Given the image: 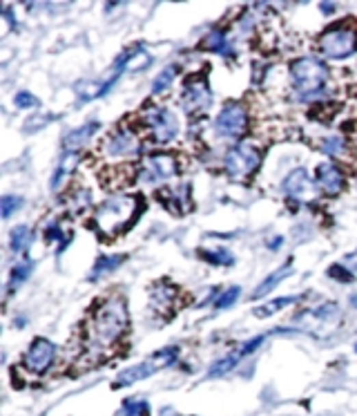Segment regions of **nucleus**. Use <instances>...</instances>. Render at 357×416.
<instances>
[{
	"label": "nucleus",
	"mask_w": 357,
	"mask_h": 416,
	"mask_svg": "<svg viewBox=\"0 0 357 416\" xmlns=\"http://www.w3.org/2000/svg\"><path fill=\"white\" fill-rule=\"evenodd\" d=\"M130 316H127V304L123 298H107L101 300L92 309L88 325H85V356H101L112 350L116 343L127 334Z\"/></svg>",
	"instance_id": "obj_1"
},
{
	"label": "nucleus",
	"mask_w": 357,
	"mask_h": 416,
	"mask_svg": "<svg viewBox=\"0 0 357 416\" xmlns=\"http://www.w3.org/2000/svg\"><path fill=\"white\" fill-rule=\"evenodd\" d=\"M143 208H146V201L139 195H114L94 210L92 226L103 240H114L137 222Z\"/></svg>",
	"instance_id": "obj_2"
},
{
	"label": "nucleus",
	"mask_w": 357,
	"mask_h": 416,
	"mask_svg": "<svg viewBox=\"0 0 357 416\" xmlns=\"http://www.w3.org/2000/svg\"><path fill=\"white\" fill-rule=\"evenodd\" d=\"M293 92L300 101H319L326 95L328 67L315 56L297 58L291 65Z\"/></svg>",
	"instance_id": "obj_3"
},
{
	"label": "nucleus",
	"mask_w": 357,
	"mask_h": 416,
	"mask_svg": "<svg viewBox=\"0 0 357 416\" xmlns=\"http://www.w3.org/2000/svg\"><path fill=\"white\" fill-rule=\"evenodd\" d=\"M141 123L146 125L148 139L155 146H168L178 137V119L166 106H146L141 112Z\"/></svg>",
	"instance_id": "obj_4"
},
{
	"label": "nucleus",
	"mask_w": 357,
	"mask_h": 416,
	"mask_svg": "<svg viewBox=\"0 0 357 416\" xmlns=\"http://www.w3.org/2000/svg\"><path fill=\"white\" fill-rule=\"evenodd\" d=\"M317 52L328 61H342L357 52V27L353 23H339L326 29L317 40Z\"/></svg>",
	"instance_id": "obj_5"
},
{
	"label": "nucleus",
	"mask_w": 357,
	"mask_h": 416,
	"mask_svg": "<svg viewBox=\"0 0 357 416\" xmlns=\"http://www.w3.org/2000/svg\"><path fill=\"white\" fill-rule=\"evenodd\" d=\"M176 358H178V347H163L161 352L152 354L148 360L132 365V367H127L125 371L118 374L116 380H114V389L130 387V385L139 383V380H143V378H150L157 369L170 367L172 363H176Z\"/></svg>",
	"instance_id": "obj_6"
},
{
	"label": "nucleus",
	"mask_w": 357,
	"mask_h": 416,
	"mask_svg": "<svg viewBox=\"0 0 357 416\" xmlns=\"http://www.w3.org/2000/svg\"><path fill=\"white\" fill-rule=\"evenodd\" d=\"M261 152L250 143H239L224 155V171L235 182H246L259 171Z\"/></svg>",
	"instance_id": "obj_7"
},
{
	"label": "nucleus",
	"mask_w": 357,
	"mask_h": 416,
	"mask_svg": "<svg viewBox=\"0 0 357 416\" xmlns=\"http://www.w3.org/2000/svg\"><path fill=\"white\" fill-rule=\"evenodd\" d=\"M143 150V141L137 132L127 125L116 128L109 137L103 141V155L107 159H118V161H130L137 159Z\"/></svg>",
	"instance_id": "obj_8"
},
{
	"label": "nucleus",
	"mask_w": 357,
	"mask_h": 416,
	"mask_svg": "<svg viewBox=\"0 0 357 416\" xmlns=\"http://www.w3.org/2000/svg\"><path fill=\"white\" fill-rule=\"evenodd\" d=\"M248 125H250L248 110H246V106L237 103V101L226 103L215 119V132L226 139H239L248 130Z\"/></svg>",
	"instance_id": "obj_9"
},
{
	"label": "nucleus",
	"mask_w": 357,
	"mask_h": 416,
	"mask_svg": "<svg viewBox=\"0 0 357 416\" xmlns=\"http://www.w3.org/2000/svg\"><path fill=\"white\" fill-rule=\"evenodd\" d=\"M181 108L188 114H203L212 103V92L208 86V79L203 74H192L190 79H185L183 90H181Z\"/></svg>",
	"instance_id": "obj_10"
},
{
	"label": "nucleus",
	"mask_w": 357,
	"mask_h": 416,
	"mask_svg": "<svg viewBox=\"0 0 357 416\" xmlns=\"http://www.w3.org/2000/svg\"><path fill=\"white\" fill-rule=\"evenodd\" d=\"M178 175V161L174 155H168V152H159V155H150L143 161L141 168V182L157 186V184H166L170 180H174Z\"/></svg>",
	"instance_id": "obj_11"
},
{
	"label": "nucleus",
	"mask_w": 357,
	"mask_h": 416,
	"mask_svg": "<svg viewBox=\"0 0 357 416\" xmlns=\"http://www.w3.org/2000/svg\"><path fill=\"white\" fill-rule=\"evenodd\" d=\"M56 354H58V350L52 341H47V338H36L23 356V367L29 374H34V376H42V374H47L52 369V365L56 363Z\"/></svg>",
	"instance_id": "obj_12"
},
{
	"label": "nucleus",
	"mask_w": 357,
	"mask_h": 416,
	"mask_svg": "<svg viewBox=\"0 0 357 416\" xmlns=\"http://www.w3.org/2000/svg\"><path fill=\"white\" fill-rule=\"evenodd\" d=\"M284 195L297 204H310L317 199V182H313L306 168H295L286 175L282 184Z\"/></svg>",
	"instance_id": "obj_13"
},
{
	"label": "nucleus",
	"mask_w": 357,
	"mask_h": 416,
	"mask_svg": "<svg viewBox=\"0 0 357 416\" xmlns=\"http://www.w3.org/2000/svg\"><path fill=\"white\" fill-rule=\"evenodd\" d=\"M263 338H266V336H254V338H250V341H246L239 347V350L226 354L224 358H219L217 363H212L210 369H208V376L210 378H217V376H224V374H228V371H233L243 358H248L250 354H254V352L259 350V347L263 345Z\"/></svg>",
	"instance_id": "obj_14"
},
{
	"label": "nucleus",
	"mask_w": 357,
	"mask_h": 416,
	"mask_svg": "<svg viewBox=\"0 0 357 416\" xmlns=\"http://www.w3.org/2000/svg\"><path fill=\"white\" fill-rule=\"evenodd\" d=\"M159 201L163 204L166 210H170L172 215H185L190 213L194 201H192V191L190 184H178L174 188H166L159 193Z\"/></svg>",
	"instance_id": "obj_15"
},
{
	"label": "nucleus",
	"mask_w": 357,
	"mask_h": 416,
	"mask_svg": "<svg viewBox=\"0 0 357 416\" xmlns=\"http://www.w3.org/2000/svg\"><path fill=\"white\" fill-rule=\"evenodd\" d=\"M176 298H178L176 286H172L170 282H157L150 289V307L155 309L159 316L168 318L176 307Z\"/></svg>",
	"instance_id": "obj_16"
},
{
	"label": "nucleus",
	"mask_w": 357,
	"mask_h": 416,
	"mask_svg": "<svg viewBox=\"0 0 357 416\" xmlns=\"http://www.w3.org/2000/svg\"><path fill=\"white\" fill-rule=\"evenodd\" d=\"M317 186L328 197H335V195L344 191V173L335 164L324 161V164L317 166Z\"/></svg>",
	"instance_id": "obj_17"
},
{
	"label": "nucleus",
	"mask_w": 357,
	"mask_h": 416,
	"mask_svg": "<svg viewBox=\"0 0 357 416\" xmlns=\"http://www.w3.org/2000/svg\"><path fill=\"white\" fill-rule=\"evenodd\" d=\"M101 130V123L98 121H90V123H83L81 128H74L70 130L63 137V152H81L83 146L94 139V134Z\"/></svg>",
	"instance_id": "obj_18"
},
{
	"label": "nucleus",
	"mask_w": 357,
	"mask_h": 416,
	"mask_svg": "<svg viewBox=\"0 0 357 416\" xmlns=\"http://www.w3.org/2000/svg\"><path fill=\"white\" fill-rule=\"evenodd\" d=\"M79 161H81V152H63L61 159H58L56 171L52 175V182H49V188H52V191L61 188V186L72 177V173L76 171Z\"/></svg>",
	"instance_id": "obj_19"
},
{
	"label": "nucleus",
	"mask_w": 357,
	"mask_h": 416,
	"mask_svg": "<svg viewBox=\"0 0 357 416\" xmlns=\"http://www.w3.org/2000/svg\"><path fill=\"white\" fill-rule=\"evenodd\" d=\"M201 47L208 49V52L221 54V56H233V54H235V47H233V43H230V38H228L221 29H212L208 36L203 38Z\"/></svg>",
	"instance_id": "obj_20"
},
{
	"label": "nucleus",
	"mask_w": 357,
	"mask_h": 416,
	"mask_svg": "<svg viewBox=\"0 0 357 416\" xmlns=\"http://www.w3.org/2000/svg\"><path fill=\"white\" fill-rule=\"evenodd\" d=\"M291 273H293V262L288 260L284 267H279L277 271H273V273H270L257 289H254V291H252V300H259V298H263V295H268L279 282H282L284 278H288Z\"/></svg>",
	"instance_id": "obj_21"
},
{
	"label": "nucleus",
	"mask_w": 357,
	"mask_h": 416,
	"mask_svg": "<svg viewBox=\"0 0 357 416\" xmlns=\"http://www.w3.org/2000/svg\"><path fill=\"white\" fill-rule=\"evenodd\" d=\"M125 262V256L123 253H116V256H101L94 267H92V273H90V280L92 282H98L101 278H105L109 273H114V271L121 267Z\"/></svg>",
	"instance_id": "obj_22"
},
{
	"label": "nucleus",
	"mask_w": 357,
	"mask_h": 416,
	"mask_svg": "<svg viewBox=\"0 0 357 416\" xmlns=\"http://www.w3.org/2000/svg\"><path fill=\"white\" fill-rule=\"evenodd\" d=\"M339 316H342V309H339L337 302H324L317 309H310V311L302 313V318H313L315 322H319V325H326V322H335Z\"/></svg>",
	"instance_id": "obj_23"
},
{
	"label": "nucleus",
	"mask_w": 357,
	"mask_h": 416,
	"mask_svg": "<svg viewBox=\"0 0 357 416\" xmlns=\"http://www.w3.org/2000/svg\"><path fill=\"white\" fill-rule=\"evenodd\" d=\"M300 300H302V295H286V298H275V300H270L266 304H261V307H257L252 313L257 318H268V316H273V313L282 311L286 307H291V304L300 302Z\"/></svg>",
	"instance_id": "obj_24"
},
{
	"label": "nucleus",
	"mask_w": 357,
	"mask_h": 416,
	"mask_svg": "<svg viewBox=\"0 0 357 416\" xmlns=\"http://www.w3.org/2000/svg\"><path fill=\"white\" fill-rule=\"evenodd\" d=\"M31 271H34V262L31 260H23V262H18L14 269H12V273H10V282H7V293H14L16 289H18L25 280H27L29 276H31Z\"/></svg>",
	"instance_id": "obj_25"
},
{
	"label": "nucleus",
	"mask_w": 357,
	"mask_h": 416,
	"mask_svg": "<svg viewBox=\"0 0 357 416\" xmlns=\"http://www.w3.org/2000/svg\"><path fill=\"white\" fill-rule=\"evenodd\" d=\"M199 258L215 267H233L235 265V256L228 249H201Z\"/></svg>",
	"instance_id": "obj_26"
},
{
	"label": "nucleus",
	"mask_w": 357,
	"mask_h": 416,
	"mask_svg": "<svg viewBox=\"0 0 357 416\" xmlns=\"http://www.w3.org/2000/svg\"><path fill=\"white\" fill-rule=\"evenodd\" d=\"M31 237H34V233H31L29 226H16V228H12V233H10V249L14 253H23L31 244Z\"/></svg>",
	"instance_id": "obj_27"
},
{
	"label": "nucleus",
	"mask_w": 357,
	"mask_h": 416,
	"mask_svg": "<svg viewBox=\"0 0 357 416\" xmlns=\"http://www.w3.org/2000/svg\"><path fill=\"white\" fill-rule=\"evenodd\" d=\"M176 65H168L166 70H161L157 74V79L152 81V95H163V92L170 90V86L174 83V76H176Z\"/></svg>",
	"instance_id": "obj_28"
},
{
	"label": "nucleus",
	"mask_w": 357,
	"mask_h": 416,
	"mask_svg": "<svg viewBox=\"0 0 357 416\" xmlns=\"http://www.w3.org/2000/svg\"><path fill=\"white\" fill-rule=\"evenodd\" d=\"M319 150L324 152V155L335 157V159L346 157V152H348V150H346V141H344L342 137H326V139H321Z\"/></svg>",
	"instance_id": "obj_29"
},
{
	"label": "nucleus",
	"mask_w": 357,
	"mask_h": 416,
	"mask_svg": "<svg viewBox=\"0 0 357 416\" xmlns=\"http://www.w3.org/2000/svg\"><path fill=\"white\" fill-rule=\"evenodd\" d=\"M123 414L125 416H148L150 414V405H148V401L127 398V401H123Z\"/></svg>",
	"instance_id": "obj_30"
},
{
	"label": "nucleus",
	"mask_w": 357,
	"mask_h": 416,
	"mask_svg": "<svg viewBox=\"0 0 357 416\" xmlns=\"http://www.w3.org/2000/svg\"><path fill=\"white\" fill-rule=\"evenodd\" d=\"M90 204H92V193L85 191V188H79V191L72 195V199H70V206H72V210H74L76 215L83 213L85 208H90Z\"/></svg>",
	"instance_id": "obj_31"
},
{
	"label": "nucleus",
	"mask_w": 357,
	"mask_h": 416,
	"mask_svg": "<svg viewBox=\"0 0 357 416\" xmlns=\"http://www.w3.org/2000/svg\"><path fill=\"white\" fill-rule=\"evenodd\" d=\"M21 206H23V197H18V195H5V197L0 199V210H3L5 219H10L14 213H18Z\"/></svg>",
	"instance_id": "obj_32"
},
{
	"label": "nucleus",
	"mask_w": 357,
	"mask_h": 416,
	"mask_svg": "<svg viewBox=\"0 0 357 416\" xmlns=\"http://www.w3.org/2000/svg\"><path fill=\"white\" fill-rule=\"evenodd\" d=\"M239 293H241L239 286H230V289H226V291L221 293L219 298L212 302V304H215V309H228V307H233V304L237 302Z\"/></svg>",
	"instance_id": "obj_33"
},
{
	"label": "nucleus",
	"mask_w": 357,
	"mask_h": 416,
	"mask_svg": "<svg viewBox=\"0 0 357 416\" xmlns=\"http://www.w3.org/2000/svg\"><path fill=\"white\" fill-rule=\"evenodd\" d=\"M45 235H47V240H49V242H52V240L58 242V253H63V251H65V246L70 244V240H72V235H70V237H63L61 226H58L56 222L47 226V233H45Z\"/></svg>",
	"instance_id": "obj_34"
},
{
	"label": "nucleus",
	"mask_w": 357,
	"mask_h": 416,
	"mask_svg": "<svg viewBox=\"0 0 357 416\" xmlns=\"http://www.w3.org/2000/svg\"><path fill=\"white\" fill-rule=\"evenodd\" d=\"M14 103H16V108H21V110H31V108H38L40 106V101L31 95V92H27V90H21L18 95L14 97Z\"/></svg>",
	"instance_id": "obj_35"
},
{
	"label": "nucleus",
	"mask_w": 357,
	"mask_h": 416,
	"mask_svg": "<svg viewBox=\"0 0 357 416\" xmlns=\"http://www.w3.org/2000/svg\"><path fill=\"white\" fill-rule=\"evenodd\" d=\"M328 276L333 278V280H339V282H353V271L348 269V267H344V265H333L328 269Z\"/></svg>",
	"instance_id": "obj_36"
},
{
	"label": "nucleus",
	"mask_w": 357,
	"mask_h": 416,
	"mask_svg": "<svg viewBox=\"0 0 357 416\" xmlns=\"http://www.w3.org/2000/svg\"><path fill=\"white\" fill-rule=\"evenodd\" d=\"M335 10H337V5H333V3H321L319 5L321 14H335Z\"/></svg>",
	"instance_id": "obj_37"
},
{
	"label": "nucleus",
	"mask_w": 357,
	"mask_h": 416,
	"mask_svg": "<svg viewBox=\"0 0 357 416\" xmlns=\"http://www.w3.org/2000/svg\"><path fill=\"white\" fill-rule=\"evenodd\" d=\"M282 242H284V237H273V240L268 242V249L270 251H277L279 246H282Z\"/></svg>",
	"instance_id": "obj_38"
},
{
	"label": "nucleus",
	"mask_w": 357,
	"mask_h": 416,
	"mask_svg": "<svg viewBox=\"0 0 357 416\" xmlns=\"http://www.w3.org/2000/svg\"><path fill=\"white\" fill-rule=\"evenodd\" d=\"M348 265H353V267H351V271H355V269H357V251H355V253H351V256H348Z\"/></svg>",
	"instance_id": "obj_39"
},
{
	"label": "nucleus",
	"mask_w": 357,
	"mask_h": 416,
	"mask_svg": "<svg viewBox=\"0 0 357 416\" xmlns=\"http://www.w3.org/2000/svg\"><path fill=\"white\" fill-rule=\"evenodd\" d=\"M355 352H357V343H355Z\"/></svg>",
	"instance_id": "obj_40"
},
{
	"label": "nucleus",
	"mask_w": 357,
	"mask_h": 416,
	"mask_svg": "<svg viewBox=\"0 0 357 416\" xmlns=\"http://www.w3.org/2000/svg\"><path fill=\"white\" fill-rule=\"evenodd\" d=\"M355 307H357V304H355Z\"/></svg>",
	"instance_id": "obj_41"
}]
</instances>
